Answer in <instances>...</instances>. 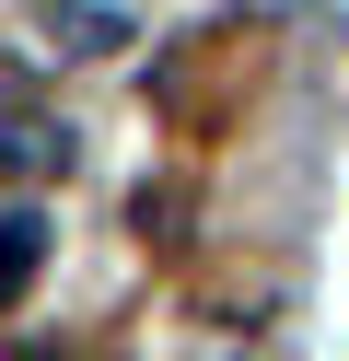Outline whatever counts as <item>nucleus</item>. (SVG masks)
Listing matches in <instances>:
<instances>
[{
	"label": "nucleus",
	"mask_w": 349,
	"mask_h": 361,
	"mask_svg": "<svg viewBox=\"0 0 349 361\" xmlns=\"http://www.w3.org/2000/svg\"><path fill=\"white\" fill-rule=\"evenodd\" d=\"M35 257H47V221H35V210H12V221H0V303H23Z\"/></svg>",
	"instance_id": "nucleus-2"
},
{
	"label": "nucleus",
	"mask_w": 349,
	"mask_h": 361,
	"mask_svg": "<svg viewBox=\"0 0 349 361\" xmlns=\"http://www.w3.org/2000/svg\"><path fill=\"white\" fill-rule=\"evenodd\" d=\"M0 164H12V175H59V164H70V140H59V128H35V117H12Z\"/></svg>",
	"instance_id": "nucleus-3"
},
{
	"label": "nucleus",
	"mask_w": 349,
	"mask_h": 361,
	"mask_svg": "<svg viewBox=\"0 0 349 361\" xmlns=\"http://www.w3.org/2000/svg\"><path fill=\"white\" fill-rule=\"evenodd\" d=\"M47 47H59V59H116V47H128V24L93 12V0H47Z\"/></svg>",
	"instance_id": "nucleus-1"
}]
</instances>
